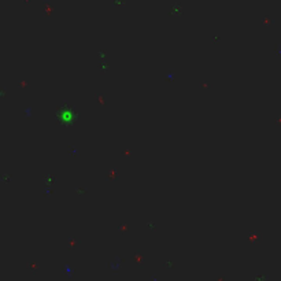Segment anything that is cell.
I'll return each instance as SVG.
<instances>
[{"label": "cell", "mask_w": 281, "mask_h": 281, "mask_svg": "<svg viewBox=\"0 0 281 281\" xmlns=\"http://www.w3.org/2000/svg\"><path fill=\"white\" fill-rule=\"evenodd\" d=\"M59 119L63 122V124H73L74 119H76V113L73 111V108L70 107H65L62 108L58 114Z\"/></svg>", "instance_id": "6da1fadb"}]
</instances>
